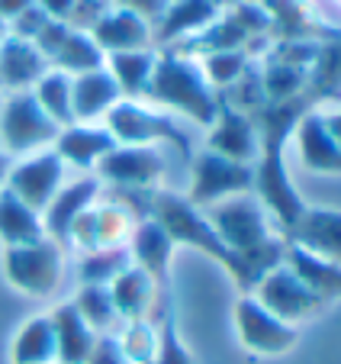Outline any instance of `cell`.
I'll return each instance as SVG.
<instances>
[{"mask_svg":"<svg viewBox=\"0 0 341 364\" xmlns=\"http://www.w3.org/2000/svg\"><path fill=\"white\" fill-rule=\"evenodd\" d=\"M0 178H4V159H0Z\"/></svg>","mask_w":341,"mask_h":364,"instance_id":"25","label":"cell"},{"mask_svg":"<svg viewBox=\"0 0 341 364\" xmlns=\"http://www.w3.org/2000/svg\"><path fill=\"white\" fill-rule=\"evenodd\" d=\"M142 287H148L145 274H139V271H132V274H123L117 281V294L109 296V300L117 303L119 309H126V313H136V309L142 306V300L148 296V294H142Z\"/></svg>","mask_w":341,"mask_h":364,"instance_id":"19","label":"cell"},{"mask_svg":"<svg viewBox=\"0 0 341 364\" xmlns=\"http://www.w3.org/2000/svg\"><path fill=\"white\" fill-rule=\"evenodd\" d=\"M107 145H109V139L103 136V132H71V136L62 142V149L68 151L77 165H87L97 151H103Z\"/></svg>","mask_w":341,"mask_h":364,"instance_id":"18","label":"cell"},{"mask_svg":"<svg viewBox=\"0 0 341 364\" xmlns=\"http://www.w3.org/2000/svg\"><path fill=\"white\" fill-rule=\"evenodd\" d=\"M4 126H7L10 145H16V149H26V145L39 142V139H45L48 132H52V126L45 123V117H42L29 100L10 103V113H7V123Z\"/></svg>","mask_w":341,"mask_h":364,"instance_id":"12","label":"cell"},{"mask_svg":"<svg viewBox=\"0 0 341 364\" xmlns=\"http://www.w3.org/2000/svg\"><path fill=\"white\" fill-rule=\"evenodd\" d=\"M251 174L245 168L232 165V161H222V159H200L197 165V181H193V197L197 200H212L216 193H225V191H239V187L248 184Z\"/></svg>","mask_w":341,"mask_h":364,"instance_id":"7","label":"cell"},{"mask_svg":"<svg viewBox=\"0 0 341 364\" xmlns=\"http://www.w3.org/2000/svg\"><path fill=\"white\" fill-rule=\"evenodd\" d=\"M55 326V345H58V358L65 364H84L94 348V336H90L87 323L81 319L75 306H62L52 319Z\"/></svg>","mask_w":341,"mask_h":364,"instance_id":"5","label":"cell"},{"mask_svg":"<svg viewBox=\"0 0 341 364\" xmlns=\"http://www.w3.org/2000/svg\"><path fill=\"white\" fill-rule=\"evenodd\" d=\"M216 145L225 151V155H232V159H245L248 151H251V139H248V126L239 123V119H229L222 132H219Z\"/></svg>","mask_w":341,"mask_h":364,"instance_id":"20","label":"cell"},{"mask_svg":"<svg viewBox=\"0 0 341 364\" xmlns=\"http://www.w3.org/2000/svg\"><path fill=\"white\" fill-rule=\"evenodd\" d=\"M58 358V345H55V326L52 319H33L23 326L13 345V364H52Z\"/></svg>","mask_w":341,"mask_h":364,"instance_id":"8","label":"cell"},{"mask_svg":"<svg viewBox=\"0 0 341 364\" xmlns=\"http://www.w3.org/2000/svg\"><path fill=\"white\" fill-rule=\"evenodd\" d=\"M0 235L13 248L42 242L39 220H36L33 210H29L23 200H16L13 193H4V197H0Z\"/></svg>","mask_w":341,"mask_h":364,"instance_id":"9","label":"cell"},{"mask_svg":"<svg viewBox=\"0 0 341 364\" xmlns=\"http://www.w3.org/2000/svg\"><path fill=\"white\" fill-rule=\"evenodd\" d=\"M303 151H306V161L315 168H338V151H335V145L325 142V136H319V126L309 123L306 126V136H303Z\"/></svg>","mask_w":341,"mask_h":364,"instance_id":"17","label":"cell"},{"mask_svg":"<svg viewBox=\"0 0 341 364\" xmlns=\"http://www.w3.org/2000/svg\"><path fill=\"white\" fill-rule=\"evenodd\" d=\"M90 193H94V184H75L71 187V191L52 206V213H48V229L58 232V235L68 232V226L77 220V206H81Z\"/></svg>","mask_w":341,"mask_h":364,"instance_id":"14","label":"cell"},{"mask_svg":"<svg viewBox=\"0 0 341 364\" xmlns=\"http://www.w3.org/2000/svg\"><path fill=\"white\" fill-rule=\"evenodd\" d=\"M65 90H68V84H65L62 77H48V81L42 84V100H45V107H52L55 117H65V110H68Z\"/></svg>","mask_w":341,"mask_h":364,"instance_id":"22","label":"cell"},{"mask_svg":"<svg viewBox=\"0 0 341 364\" xmlns=\"http://www.w3.org/2000/svg\"><path fill=\"white\" fill-rule=\"evenodd\" d=\"M155 171H158V161L151 159V155H136V151H129V155H117V159L107 165V174H113V178L145 181V178H151Z\"/></svg>","mask_w":341,"mask_h":364,"instance_id":"16","label":"cell"},{"mask_svg":"<svg viewBox=\"0 0 341 364\" xmlns=\"http://www.w3.org/2000/svg\"><path fill=\"white\" fill-rule=\"evenodd\" d=\"M235 329H239L242 345L251 355H283L296 342V332L287 323H280L277 316H271L254 300H239V306H235Z\"/></svg>","mask_w":341,"mask_h":364,"instance_id":"1","label":"cell"},{"mask_svg":"<svg viewBox=\"0 0 341 364\" xmlns=\"http://www.w3.org/2000/svg\"><path fill=\"white\" fill-rule=\"evenodd\" d=\"M75 309L81 313L84 323L103 326V323H109V316H113V300H109V294L100 287H84V294H81V300H77Z\"/></svg>","mask_w":341,"mask_h":364,"instance_id":"15","label":"cell"},{"mask_svg":"<svg viewBox=\"0 0 341 364\" xmlns=\"http://www.w3.org/2000/svg\"><path fill=\"white\" fill-rule=\"evenodd\" d=\"M290 262H293L296 281L306 290H313L319 300L338 294V268L325 264V258H315V255L303 252V248H293V252H290Z\"/></svg>","mask_w":341,"mask_h":364,"instance_id":"11","label":"cell"},{"mask_svg":"<svg viewBox=\"0 0 341 364\" xmlns=\"http://www.w3.org/2000/svg\"><path fill=\"white\" fill-rule=\"evenodd\" d=\"M155 364H193L190 355L180 348L178 336H174V326H168L161 336V351H158V361Z\"/></svg>","mask_w":341,"mask_h":364,"instance_id":"21","label":"cell"},{"mask_svg":"<svg viewBox=\"0 0 341 364\" xmlns=\"http://www.w3.org/2000/svg\"><path fill=\"white\" fill-rule=\"evenodd\" d=\"M58 181V161L55 159H39L33 165L20 168L13 174V197L23 200V203H45L52 197V187Z\"/></svg>","mask_w":341,"mask_h":364,"instance_id":"10","label":"cell"},{"mask_svg":"<svg viewBox=\"0 0 341 364\" xmlns=\"http://www.w3.org/2000/svg\"><path fill=\"white\" fill-rule=\"evenodd\" d=\"M87 364H126V358L117 342L103 338V342H94V348H90V355H87Z\"/></svg>","mask_w":341,"mask_h":364,"instance_id":"23","label":"cell"},{"mask_svg":"<svg viewBox=\"0 0 341 364\" xmlns=\"http://www.w3.org/2000/svg\"><path fill=\"white\" fill-rule=\"evenodd\" d=\"M216 239L222 245L254 248L264 239V220L254 203H229L216 213Z\"/></svg>","mask_w":341,"mask_h":364,"instance_id":"4","label":"cell"},{"mask_svg":"<svg viewBox=\"0 0 341 364\" xmlns=\"http://www.w3.org/2000/svg\"><path fill=\"white\" fill-rule=\"evenodd\" d=\"M139 258L145 262V268L155 271V274H161V264H164V255H168L170 248V239L168 232H164L161 226H155V223H148V226L139 229Z\"/></svg>","mask_w":341,"mask_h":364,"instance_id":"13","label":"cell"},{"mask_svg":"<svg viewBox=\"0 0 341 364\" xmlns=\"http://www.w3.org/2000/svg\"><path fill=\"white\" fill-rule=\"evenodd\" d=\"M117 68L126 75V87H136L139 75L145 71V58H139V55H123V58H117Z\"/></svg>","mask_w":341,"mask_h":364,"instance_id":"24","label":"cell"},{"mask_svg":"<svg viewBox=\"0 0 341 364\" xmlns=\"http://www.w3.org/2000/svg\"><path fill=\"white\" fill-rule=\"evenodd\" d=\"M261 306L271 316H277L280 323H287V319H303L319 313L322 300L296 281L293 271H274L261 284Z\"/></svg>","mask_w":341,"mask_h":364,"instance_id":"2","label":"cell"},{"mask_svg":"<svg viewBox=\"0 0 341 364\" xmlns=\"http://www.w3.org/2000/svg\"><path fill=\"white\" fill-rule=\"evenodd\" d=\"M296 235H300L303 252L315 255V258H332L338 262V216L332 210H313V213H303L296 223Z\"/></svg>","mask_w":341,"mask_h":364,"instance_id":"6","label":"cell"},{"mask_svg":"<svg viewBox=\"0 0 341 364\" xmlns=\"http://www.w3.org/2000/svg\"><path fill=\"white\" fill-rule=\"evenodd\" d=\"M7 274L26 294H48L58 281V258L48 245H20L7 252Z\"/></svg>","mask_w":341,"mask_h":364,"instance_id":"3","label":"cell"}]
</instances>
